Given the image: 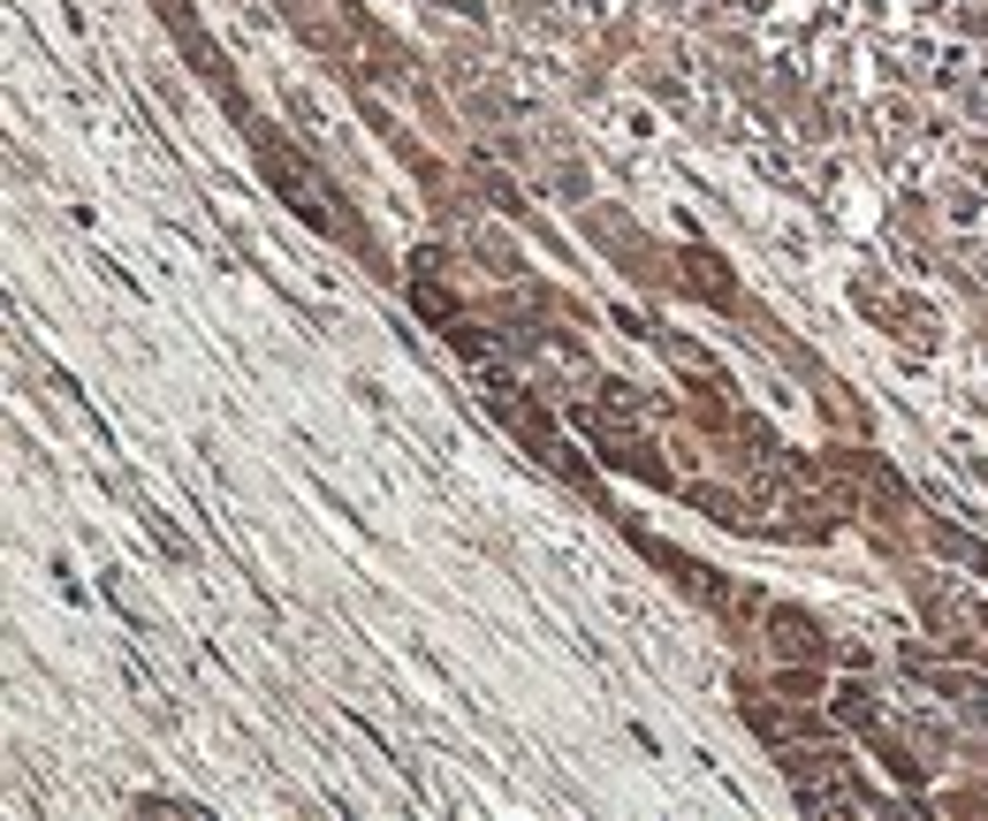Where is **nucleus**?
Listing matches in <instances>:
<instances>
[{"instance_id": "f257e3e1", "label": "nucleus", "mask_w": 988, "mask_h": 821, "mask_svg": "<svg viewBox=\"0 0 988 821\" xmlns=\"http://www.w3.org/2000/svg\"><path fill=\"white\" fill-rule=\"evenodd\" d=\"M768 624L784 632V640H776L784 655H828V640H822V632H814V624H807V617H791V609H776Z\"/></svg>"}]
</instances>
